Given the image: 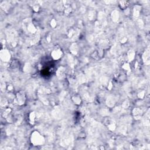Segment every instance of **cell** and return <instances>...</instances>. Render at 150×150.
<instances>
[{
  "label": "cell",
  "instance_id": "obj_1",
  "mask_svg": "<svg viewBox=\"0 0 150 150\" xmlns=\"http://www.w3.org/2000/svg\"><path fill=\"white\" fill-rule=\"evenodd\" d=\"M25 100V97L24 94L23 93H18L17 94V102L20 104H24Z\"/></svg>",
  "mask_w": 150,
  "mask_h": 150
},
{
  "label": "cell",
  "instance_id": "obj_2",
  "mask_svg": "<svg viewBox=\"0 0 150 150\" xmlns=\"http://www.w3.org/2000/svg\"><path fill=\"white\" fill-rule=\"evenodd\" d=\"M62 55V51L60 50L59 49H57L56 50H54V51L52 53V57L54 59H59V58L60 57V56H61Z\"/></svg>",
  "mask_w": 150,
  "mask_h": 150
}]
</instances>
